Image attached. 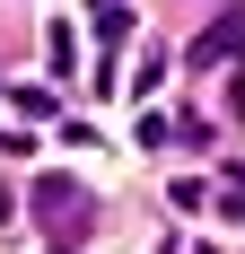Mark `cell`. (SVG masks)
Here are the masks:
<instances>
[{"label":"cell","instance_id":"obj_3","mask_svg":"<svg viewBox=\"0 0 245 254\" xmlns=\"http://www.w3.org/2000/svg\"><path fill=\"white\" fill-rule=\"evenodd\" d=\"M219 202H228V210H237V219H245V176H237V184H228V193H219Z\"/></svg>","mask_w":245,"mask_h":254},{"label":"cell","instance_id":"obj_2","mask_svg":"<svg viewBox=\"0 0 245 254\" xmlns=\"http://www.w3.org/2000/svg\"><path fill=\"white\" fill-rule=\"evenodd\" d=\"M228 53H245V0L210 26V35H201V44H193V62H228Z\"/></svg>","mask_w":245,"mask_h":254},{"label":"cell","instance_id":"obj_1","mask_svg":"<svg viewBox=\"0 0 245 254\" xmlns=\"http://www.w3.org/2000/svg\"><path fill=\"white\" fill-rule=\"evenodd\" d=\"M35 219H44V228L70 246V237H79V219H88V193H79L70 176H35Z\"/></svg>","mask_w":245,"mask_h":254}]
</instances>
